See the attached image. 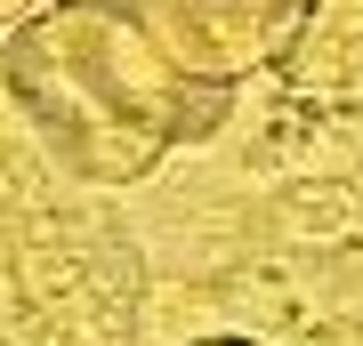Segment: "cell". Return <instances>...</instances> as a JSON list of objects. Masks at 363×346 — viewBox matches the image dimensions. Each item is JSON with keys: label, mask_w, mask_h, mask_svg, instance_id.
Segmentation results:
<instances>
[{"label": "cell", "mask_w": 363, "mask_h": 346, "mask_svg": "<svg viewBox=\"0 0 363 346\" xmlns=\"http://www.w3.org/2000/svg\"><path fill=\"white\" fill-rule=\"evenodd\" d=\"M9 105L81 185H138L194 145L226 97L186 81L138 0H49L9 33Z\"/></svg>", "instance_id": "1"}, {"label": "cell", "mask_w": 363, "mask_h": 346, "mask_svg": "<svg viewBox=\"0 0 363 346\" xmlns=\"http://www.w3.org/2000/svg\"><path fill=\"white\" fill-rule=\"evenodd\" d=\"M162 49L186 64V81L210 97H234V81L291 64L315 25V0H138Z\"/></svg>", "instance_id": "2"}, {"label": "cell", "mask_w": 363, "mask_h": 346, "mask_svg": "<svg viewBox=\"0 0 363 346\" xmlns=\"http://www.w3.org/2000/svg\"><path fill=\"white\" fill-rule=\"evenodd\" d=\"M33 16H40L33 0H9V33H16V25H33Z\"/></svg>", "instance_id": "3"}, {"label": "cell", "mask_w": 363, "mask_h": 346, "mask_svg": "<svg viewBox=\"0 0 363 346\" xmlns=\"http://www.w3.org/2000/svg\"><path fill=\"white\" fill-rule=\"evenodd\" d=\"M186 346H259V338H186Z\"/></svg>", "instance_id": "4"}]
</instances>
